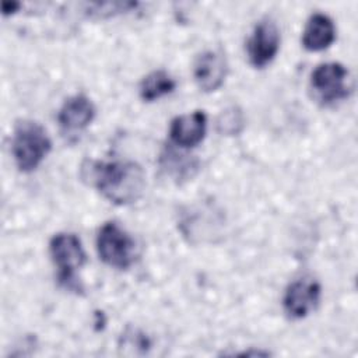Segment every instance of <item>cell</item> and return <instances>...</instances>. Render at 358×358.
Wrapping results in <instances>:
<instances>
[{"mask_svg": "<svg viewBox=\"0 0 358 358\" xmlns=\"http://www.w3.org/2000/svg\"><path fill=\"white\" fill-rule=\"evenodd\" d=\"M83 171L84 178H90V182L105 199L120 206L136 201L145 186L144 171L130 161H91Z\"/></svg>", "mask_w": 358, "mask_h": 358, "instance_id": "cell-1", "label": "cell"}, {"mask_svg": "<svg viewBox=\"0 0 358 358\" xmlns=\"http://www.w3.org/2000/svg\"><path fill=\"white\" fill-rule=\"evenodd\" d=\"M52 148L46 130L32 120L20 122L13 134L11 151L17 168L21 172H31L39 166Z\"/></svg>", "mask_w": 358, "mask_h": 358, "instance_id": "cell-2", "label": "cell"}, {"mask_svg": "<svg viewBox=\"0 0 358 358\" xmlns=\"http://www.w3.org/2000/svg\"><path fill=\"white\" fill-rule=\"evenodd\" d=\"M49 253L59 270V281L69 289H80L76 271L85 263V252L80 238L70 232H59L49 242Z\"/></svg>", "mask_w": 358, "mask_h": 358, "instance_id": "cell-3", "label": "cell"}, {"mask_svg": "<svg viewBox=\"0 0 358 358\" xmlns=\"http://www.w3.org/2000/svg\"><path fill=\"white\" fill-rule=\"evenodd\" d=\"M96 250L99 259L119 270L129 268L136 259L134 239L116 222H105L96 236Z\"/></svg>", "mask_w": 358, "mask_h": 358, "instance_id": "cell-4", "label": "cell"}, {"mask_svg": "<svg viewBox=\"0 0 358 358\" xmlns=\"http://www.w3.org/2000/svg\"><path fill=\"white\" fill-rule=\"evenodd\" d=\"M347 69L336 62L319 64L310 76V90L313 98L322 105H330L336 101L344 99L348 95Z\"/></svg>", "mask_w": 358, "mask_h": 358, "instance_id": "cell-5", "label": "cell"}, {"mask_svg": "<svg viewBox=\"0 0 358 358\" xmlns=\"http://www.w3.org/2000/svg\"><path fill=\"white\" fill-rule=\"evenodd\" d=\"M248 56L252 66L262 69L267 66L280 49V31L274 21L262 20L248 41Z\"/></svg>", "mask_w": 358, "mask_h": 358, "instance_id": "cell-6", "label": "cell"}, {"mask_svg": "<svg viewBox=\"0 0 358 358\" xmlns=\"http://www.w3.org/2000/svg\"><path fill=\"white\" fill-rule=\"evenodd\" d=\"M320 284L312 278H299L291 282L282 298L284 310L292 319L306 317L316 309L320 299Z\"/></svg>", "mask_w": 358, "mask_h": 358, "instance_id": "cell-7", "label": "cell"}, {"mask_svg": "<svg viewBox=\"0 0 358 358\" xmlns=\"http://www.w3.org/2000/svg\"><path fill=\"white\" fill-rule=\"evenodd\" d=\"M228 63L225 56L217 50H207L197 56L193 66V77L197 87L204 92L217 91L225 81Z\"/></svg>", "mask_w": 358, "mask_h": 358, "instance_id": "cell-8", "label": "cell"}, {"mask_svg": "<svg viewBox=\"0 0 358 358\" xmlns=\"http://www.w3.org/2000/svg\"><path fill=\"white\" fill-rule=\"evenodd\" d=\"M207 116L203 110L176 116L169 126L171 140L183 148H190L201 143L206 136Z\"/></svg>", "mask_w": 358, "mask_h": 358, "instance_id": "cell-9", "label": "cell"}, {"mask_svg": "<svg viewBox=\"0 0 358 358\" xmlns=\"http://www.w3.org/2000/svg\"><path fill=\"white\" fill-rule=\"evenodd\" d=\"M95 116V106L90 98L83 94L70 96L62 105L57 120L60 126L67 131H76L85 129Z\"/></svg>", "mask_w": 358, "mask_h": 358, "instance_id": "cell-10", "label": "cell"}, {"mask_svg": "<svg viewBox=\"0 0 358 358\" xmlns=\"http://www.w3.org/2000/svg\"><path fill=\"white\" fill-rule=\"evenodd\" d=\"M336 38V28L330 17L323 13H315L309 17L303 34V48L310 52H319L327 49Z\"/></svg>", "mask_w": 358, "mask_h": 358, "instance_id": "cell-11", "label": "cell"}, {"mask_svg": "<svg viewBox=\"0 0 358 358\" xmlns=\"http://www.w3.org/2000/svg\"><path fill=\"white\" fill-rule=\"evenodd\" d=\"M176 87L175 80L164 70H155L144 77L140 84V96L145 102H152L171 94Z\"/></svg>", "mask_w": 358, "mask_h": 358, "instance_id": "cell-12", "label": "cell"}, {"mask_svg": "<svg viewBox=\"0 0 358 358\" xmlns=\"http://www.w3.org/2000/svg\"><path fill=\"white\" fill-rule=\"evenodd\" d=\"M242 127V115L234 108L224 112L218 120V129L221 133L236 134Z\"/></svg>", "mask_w": 358, "mask_h": 358, "instance_id": "cell-13", "label": "cell"}, {"mask_svg": "<svg viewBox=\"0 0 358 358\" xmlns=\"http://www.w3.org/2000/svg\"><path fill=\"white\" fill-rule=\"evenodd\" d=\"M21 6H22V4H21V3H17V1H4V3L1 4L3 15L14 14L15 11H18V8H20Z\"/></svg>", "mask_w": 358, "mask_h": 358, "instance_id": "cell-14", "label": "cell"}]
</instances>
